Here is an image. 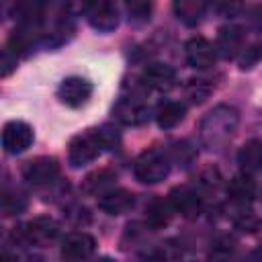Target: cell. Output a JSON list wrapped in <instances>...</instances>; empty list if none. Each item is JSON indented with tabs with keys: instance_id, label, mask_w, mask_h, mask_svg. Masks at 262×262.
Masks as SVG:
<instances>
[{
	"instance_id": "cell-21",
	"label": "cell",
	"mask_w": 262,
	"mask_h": 262,
	"mask_svg": "<svg viewBox=\"0 0 262 262\" xmlns=\"http://www.w3.org/2000/svg\"><path fill=\"white\" fill-rule=\"evenodd\" d=\"M115 180H117V176L111 172V170H96V172H92V174H88L86 178H84V184H82V188H84V192H88V194H104L106 190H111V188H115Z\"/></svg>"
},
{
	"instance_id": "cell-26",
	"label": "cell",
	"mask_w": 262,
	"mask_h": 262,
	"mask_svg": "<svg viewBox=\"0 0 262 262\" xmlns=\"http://www.w3.org/2000/svg\"><path fill=\"white\" fill-rule=\"evenodd\" d=\"M25 207H27V201L20 192H10V190L2 192V213L4 215H18L25 211Z\"/></svg>"
},
{
	"instance_id": "cell-4",
	"label": "cell",
	"mask_w": 262,
	"mask_h": 262,
	"mask_svg": "<svg viewBox=\"0 0 262 262\" xmlns=\"http://www.w3.org/2000/svg\"><path fill=\"white\" fill-rule=\"evenodd\" d=\"M92 90H94V86L90 80H86L82 76H68L57 86V98L61 104H66L70 108H80L90 100Z\"/></svg>"
},
{
	"instance_id": "cell-10",
	"label": "cell",
	"mask_w": 262,
	"mask_h": 262,
	"mask_svg": "<svg viewBox=\"0 0 262 262\" xmlns=\"http://www.w3.org/2000/svg\"><path fill=\"white\" fill-rule=\"evenodd\" d=\"M184 55L188 66L196 70H207L217 59V47L205 37H192L184 47Z\"/></svg>"
},
{
	"instance_id": "cell-9",
	"label": "cell",
	"mask_w": 262,
	"mask_h": 262,
	"mask_svg": "<svg viewBox=\"0 0 262 262\" xmlns=\"http://www.w3.org/2000/svg\"><path fill=\"white\" fill-rule=\"evenodd\" d=\"M170 203H172L174 211L180 213L186 219H196L203 213V209H205L203 196L194 188H190V186H178V188H174L170 192Z\"/></svg>"
},
{
	"instance_id": "cell-28",
	"label": "cell",
	"mask_w": 262,
	"mask_h": 262,
	"mask_svg": "<svg viewBox=\"0 0 262 262\" xmlns=\"http://www.w3.org/2000/svg\"><path fill=\"white\" fill-rule=\"evenodd\" d=\"M16 68V53L10 49V47H6L4 51H2V63H0V76L2 78H6V76H10V72Z\"/></svg>"
},
{
	"instance_id": "cell-13",
	"label": "cell",
	"mask_w": 262,
	"mask_h": 262,
	"mask_svg": "<svg viewBox=\"0 0 262 262\" xmlns=\"http://www.w3.org/2000/svg\"><path fill=\"white\" fill-rule=\"evenodd\" d=\"M141 82L145 88H151L158 92H168L176 84V72L168 63H149L141 74Z\"/></svg>"
},
{
	"instance_id": "cell-25",
	"label": "cell",
	"mask_w": 262,
	"mask_h": 262,
	"mask_svg": "<svg viewBox=\"0 0 262 262\" xmlns=\"http://www.w3.org/2000/svg\"><path fill=\"white\" fill-rule=\"evenodd\" d=\"M184 92H186V98L190 102L199 104V102H203L211 94V84L207 80H203V78H194V80H188Z\"/></svg>"
},
{
	"instance_id": "cell-3",
	"label": "cell",
	"mask_w": 262,
	"mask_h": 262,
	"mask_svg": "<svg viewBox=\"0 0 262 262\" xmlns=\"http://www.w3.org/2000/svg\"><path fill=\"white\" fill-rule=\"evenodd\" d=\"M59 235V223L51 217H35L18 229V239L33 246H47Z\"/></svg>"
},
{
	"instance_id": "cell-16",
	"label": "cell",
	"mask_w": 262,
	"mask_h": 262,
	"mask_svg": "<svg viewBox=\"0 0 262 262\" xmlns=\"http://www.w3.org/2000/svg\"><path fill=\"white\" fill-rule=\"evenodd\" d=\"M215 47H217V51H219L223 57H227V59L242 55V51L246 49V47H244V33H242V29H237V27H233V25L223 27V29L219 31V35H217Z\"/></svg>"
},
{
	"instance_id": "cell-22",
	"label": "cell",
	"mask_w": 262,
	"mask_h": 262,
	"mask_svg": "<svg viewBox=\"0 0 262 262\" xmlns=\"http://www.w3.org/2000/svg\"><path fill=\"white\" fill-rule=\"evenodd\" d=\"M145 213H147V223H149L154 229H160V227H164V225L170 223V219H172V215H174L176 211H174L170 199H168V201L156 199V201L149 203V207H147Z\"/></svg>"
},
{
	"instance_id": "cell-24",
	"label": "cell",
	"mask_w": 262,
	"mask_h": 262,
	"mask_svg": "<svg viewBox=\"0 0 262 262\" xmlns=\"http://www.w3.org/2000/svg\"><path fill=\"white\" fill-rule=\"evenodd\" d=\"M125 10H127V16H129L131 23L141 25V23L149 20L151 6H149L147 0H125Z\"/></svg>"
},
{
	"instance_id": "cell-1",
	"label": "cell",
	"mask_w": 262,
	"mask_h": 262,
	"mask_svg": "<svg viewBox=\"0 0 262 262\" xmlns=\"http://www.w3.org/2000/svg\"><path fill=\"white\" fill-rule=\"evenodd\" d=\"M237 123H239V115L233 106L219 104V106L211 108L199 125L201 143L209 151H221L231 141V137L237 129Z\"/></svg>"
},
{
	"instance_id": "cell-7",
	"label": "cell",
	"mask_w": 262,
	"mask_h": 262,
	"mask_svg": "<svg viewBox=\"0 0 262 262\" xmlns=\"http://www.w3.org/2000/svg\"><path fill=\"white\" fill-rule=\"evenodd\" d=\"M59 176V164L55 158L39 156L35 160H29L23 166V178L33 186H45L51 184Z\"/></svg>"
},
{
	"instance_id": "cell-18",
	"label": "cell",
	"mask_w": 262,
	"mask_h": 262,
	"mask_svg": "<svg viewBox=\"0 0 262 262\" xmlns=\"http://www.w3.org/2000/svg\"><path fill=\"white\" fill-rule=\"evenodd\" d=\"M209 2L211 0H172V6H174L176 18L182 20L184 25L192 27L205 16Z\"/></svg>"
},
{
	"instance_id": "cell-19",
	"label": "cell",
	"mask_w": 262,
	"mask_h": 262,
	"mask_svg": "<svg viewBox=\"0 0 262 262\" xmlns=\"http://www.w3.org/2000/svg\"><path fill=\"white\" fill-rule=\"evenodd\" d=\"M227 194H229V199L233 201V203H237V205H246V203H250L252 199H254V194H256V184H254V180L250 178V174H239V176H233L231 180H229V184H227Z\"/></svg>"
},
{
	"instance_id": "cell-14",
	"label": "cell",
	"mask_w": 262,
	"mask_h": 262,
	"mask_svg": "<svg viewBox=\"0 0 262 262\" xmlns=\"http://www.w3.org/2000/svg\"><path fill=\"white\" fill-rule=\"evenodd\" d=\"M47 0H16L14 2V18L20 29H35L41 25L45 16Z\"/></svg>"
},
{
	"instance_id": "cell-23",
	"label": "cell",
	"mask_w": 262,
	"mask_h": 262,
	"mask_svg": "<svg viewBox=\"0 0 262 262\" xmlns=\"http://www.w3.org/2000/svg\"><path fill=\"white\" fill-rule=\"evenodd\" d=\"M92 133L98 139L102 151H115V149H119V145H121V133L113 125L96 127V129H92Z\"/></svg>"
},
{
	"instance_id": "cell-17",
	"label": "cell",
	"mask_w": 262,
	"mask_h": 262,
	"mask_svg": "<svg viewBox=\"0 0 262 262\" xmlns=\"http://www.w3.org/2000/svg\"><path fill=\"white\" fill-rule=\"evenodd\" d=\"M237 164L242 168V172L246 174H260L262 172V141L260 139H252L248 143H244L237 151Z\"/></svg>"
},
{
	"instance_id": "cell-20",
	"label": "cell",
	"mask_w": 262,
	"mask_h": 262,
	"mask_svg": "<svg viewBox=\"0 0 262 262\" xmlns=\"http://www.w3.org/2000/svg\"><path fill=\"white\" fill-rule=\"evenodd\" d=\"M184 115H186V108L182 102H176V100H168V102H162L158 108H156V121L162 129H174L176 125H180L184 121Z\"/></svg>"
},
{
	"instance_id": "cell-27",
	"label": "cell",
	"mask_w": 262,
	"mask_h": 262,
	"mask_svg": "<svg viewBox=\"0 0 262 262\" xmlns=\"http://www.w3.org/2000/svg\"><path fill=\"white\" fill-rule=\"evenodd\" d=\"M170 162H176L178 166H188L192 160H194V149L190 147V143L186 141H178L170 147V154H168Z\"/></svg>"
},
{
	"instance_id": "cell-12",
	"label": "cell",
	"mask_w": 262,
	"mask_h": 262,
	"mask_svg": "<svg viewBox=\"0 0 262 262\" xmlns=\"http://www.w3.org/2000/svg\"><path fill=\"white\" fill-rule=\"evenodd\" d=\"M96 250V239L86 231L68 233L61 239V256L68 260H84Z\"/></svg>"
},
{
	"instance_id": "cell-5",
	"label": "cell",
	"mask_w": 262,
	"mask_h": 262,
	"mask_svg": "<svg viewBox=\"0 0 262 262\" xmlns=\"http://www.w3.org/2000/svg\"><path fill=\"white\" fill-rule=\"evenodd\" d=\"M84 14H86L90 27L100 33H108V31L117 29V25H119V12H117L113 0H86Z\"/></svg>"
},
{
	"instance_id": "cell-6",
	"label": "cell",
	"mask_w": 262,
	"mask_h": 262,
	"mask_svg": "<svg viewBox=\"0 0 262 262\" xmlns=\"http://www.w3.org/2000/svg\"><path fill=\"white\" fill-rule=\"evenodd\" d=\"M102 147L98 143V139L94 137L92 131L84 133V135H76L70 145H68V162L72 168H82L92 164L98 156H100Z\"/></svg>"
},
{
	"instance_id": "cell-15",
	"label": "cell",
	"mask_w": 262,
	"mask_h": 262,
	"mask_svg": "<svg viewBox=\"0 0 262 262\" xmlns=\"http://www.w3.org/2000/svg\"><path fill=\"white\" fill-rule=\"evenodd\" d=\"M133 203H135L133 192H129L125 188H111L104 194H100V199H98V207L106 215H123L133 207Z\"/></svg>"
},
{
	"instance_id": "cell-8",
	"label": "cell",
	"mask_w": 262,
	"mask_h": 262,
	"mask_svg": "<svg viewBox=\"0 0 262 262\" xmlns=\"http://www.w3.org/2000/svg\"><path fill=\"white\" fill-rule=\"evenodd\" d=\"M35 139L33 127L25 121H8L2 129V147L8 154H23Z\"/></svg>"
},
{
	"instance_id": "cell-2",
	"label": "cell",
	"mask_w": 262,
	"mask_h": 262,
	"mask_svg": "<svg viewBox=\"0 0 262 262\" xmlns=\"http://www.w3.org/2000/svg\"><path fill=\"white\" fill-rule=\"evenodd\" d=\"M133 174L143 184H158L170 174V158L160 149H145L133 162Z\"/></svg>"
},
{
	"instance_id": "cell-11",
	"label": "cell",
	"mask_w": 262,
	"mask_h": 262,
	"mask_svg": "<svg viewBox=\"0 0 262 262\" xmlns=\"http://www.w3.org/2000/svg\"><path fill=\"white\" fill-rule=\"evenodd\" d=\"M113 115H115V119H117L119 123H123V125H127V127H139V125L147 123V119H149V108H147V104H143L139 98L127 96V98H121V100L115 104Z\"/></svg>"
}]
</instances>
